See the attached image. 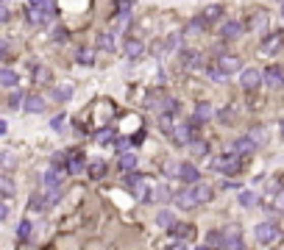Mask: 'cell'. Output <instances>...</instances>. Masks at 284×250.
I'll use <instances>...</instances> for the list:
<instances>
[{
  "label": "cell",
  "mask_w": 284,
  "mask_h": 250,
  "mask_svg": "<svg viewBox=\"0 0 284 250\" xmlns=\"http://www.w3.org/2000/svg\"><path fill=\"white\" fill-rule=\"evenodd\" d=\"M253 236H257L259 245H273V242L281 236V231H279L276 223H259L257 228H253Z\"/></svg>",
  "instance_id": "cell-1"
},
{
  "label": "cell",
  "mask_w": 284,
  "mask_h": 250,
  "mask_svg": "<svg viewBox=\"0 0 284 250\" xmlns=\"http://www.w3.org/2000/svg\"><path fill=\"white\" fill-rule=\"evenodd\" d=\"M217 172H223V175H237L240 172V156L237 153H229V156H217L215 162H212Z\"/></svg>",
  "instance_id": "cell-2"
},
{
  "label": "cell",
  "mask_w": 284,
  "mask_h": 250,
  "mask_svg": "<svg viewBox=\"0 0 284 250\" xmlns=\"http://www.w3.org/2000/svg\"><path fill=\"white\" fill-rule=\"evenodd\" d=\"M259 83H262V73H259L257 67L240 70V86L245 89V92H253V89H259Z\"/></svg>",
  "instance_id": "cell-3"
},
{
  "label": "cell",
  "mask_w": 284,
  "mask_h": 250,
  "mask_svg": "<svg viewBox=\"0 0 284 250\" xmlns=\"http://www.w3.org/2000/svg\"><path fill=\"white\" fill-rule=\"evenodd\" d=\"M262 83H268L270 89H281L284 86V67H279V64H270V67L262 73Z\"/></svg>",
  "instance_id": "cell-4"
},
{
  "label": "cell",
  "mask_w": 284,
  "mask_h": 250,
  "mask_svg": "<svg viewBox=\"0 0 284 250\" xmlns=\"http://www.w3.org/2000/svg\"><path fill=\"white\" fill-rule=\"evenodd\" d=\"M126 186L131 189V195L137 200H148V195H145V178L139 175V172H128V178H126Z\"/></svg>",
  "instance_id": "cell-5"
},
{
  "label": "cell",
  "mask_w": 284,
  "mask_h": 250,
  "mask_svg": "<svg viewBox=\"0 0 284 250\" xmlns=\"http://www.w3.org/2000/svg\"><path fill=\"white\" fill-rule=\"evenodd\" d=\"M195 128L198 125H192V122H179V125H173V139L179 142V145H189V142L195 139Z\"/></svg>",
  "instance_id": "cell-6"
},
{
  "label": "cell",
  "mask_w": 284,
  "mask_h": 250,
  "mask_svg": "<svg viewBox=\"0 0 284 250\" xmlns=\"http://www.w3.org/2000/svg\"><path fill=\"white\" fill-rule=\"evenodd\" d=\"M64 175H67V170H64V167H50V170H45L42 175H39V181H42L45 186H62Z\"/></svg>",
  "instance_id": "cell-7"
},
{
  "label": "cell",
  "mask_w": 284,
  "mask_h": 250,
  "mask_svg": "<svg viewBox=\"0 0 284 250\" xmlns=\"http://www.w3.org/2000/svg\"><path fill=\"white\" fill-rule=\"evenodd\" d=\"M257 142L251 139V136H240V139H234V145H232V153H237V156H251L253 150H257Z\"/></svg>",
  "instance_id": "cell-8"
},
{
  "label": "cell",
  "mask_w": 284,
  "mask_h": 250,
  "mask_svg": "<svg viewBox=\"0 0 284 250\" xmlns=\"http://www.w3.org/2000/svg\"><path fill=\"white\" fill-rule=\"evenodd\" d=\"M67 172H70V175L87 172V159H84V153H78V150L67 153Z\"/></svg>",
  "instance_id": "cell-9"
},
{
  "label": "cell",
  "mask_w": 284,
  "mask_h": 250,
  "mask_svg": "<svg viewBox=\"0 0 284 250\" xmlns=\"http://www.w3.org/2000/svg\"><path fill=\"white\" fill-rule=\"evenodd\" d=\"M212 114H215V109H212V103H198L195 106V111H192V125H204V122H209L212 120Z\"/></svg>",
  "instance_id": "cell-10"
},
{
  "label": "cell",
  "mask_w": 284,
  "mask_h": 250,
  "mask_svg": "<svg viewBox=\"0 0 284 250\" xmlns=\"http://www.w3.org/2000/svg\"><path fill=\"white\" fill-rule=\"evenodd\" d=\"M45 106V98H39V95H25V100H22V111H28V114H42Z\"/></svg>",
  "instance_id": "cell-11"
},
{
  "label": "cell",
  "mask_w": 284,
  "mask_h": 250,
  "mask_svg": "<svg viewBox=\"0 0 284 250\" xmlns=\"http://www.w3.org/2000/svg\"><path fill=\"white\" fill-rule=\"evenodd\" d=\"M217 67H220L226 75H234V73H240V70H242V64H240V58H237V56L226 53V56L217 58Z\"/></svg>",
  "instance_id": "cell-12"
},
{
  "label": "cell",
  "mask_w": 284,
  "mask_h": 250,
  "mask_svg": "<svg viewBox=\"0 0 284 250\" xmlns=\"http://www.w3.org/2000/svg\"><path fill=\"white\" fill-rule=\"evenodd\" d=\"M189 189H192V195H195V200H198V206L201 203H209L212 198H215V192H212V186L209 183H189Z\"/></svg>",
  "instance_id": "cell-13"
},
{
  "label": "cell",
  "mask_w": 284,
  "mask_h": 250,
  "mask_svg": "<svg viewBox=\"0 0 284 250\" xmlns=\"http://www.w3.org/2000/svg\"><path fill=\"white\" fill-rule=\"evenodd\" d=\"M176 175H179L184 183H195V181H198V178H201V172L195 170V164L184 162V164H179V172H176Z\"/></svg>",
  "instance_id": "cell-14"
},
{
  "label": "cell",
  "mask_w": 284,
  "mask_h": 250,
  "mask_svg": "<svg viewBox=\"0 0 284 250\" xmlns=\"http://www.w3.org/2000/svg\"><path fill=\"white\" fill-rule=\"evenodd\" d=\"M223 247H242L240 228H237V225H229V228L223 231Z\"/></svg>",
  "instance_id": "cell-15"
},
{
  "label": "cell",
  "mask_w": 284,
  "mask_h": 250,
  "mask_svg": "<svg viewBox=\"0 0 284 250\" xmlns=\"http://www.w3.org/2000/svg\"><path fill=\"white\" fill-rule=\"evenodd\" d=\"M242 34V25L237 20H226V22H220V37L223 39H237Z\"/></svg>",
  "instance_id": "cell-16"
},
{
  "label": "cell",
  "mask_w": 284,
  "mask_h": 250,
  "mask_svg": "<svg viewBox=\"0 0 284 250\" xmlns=\"http://www.w3.org/2000/svg\"><path fill=\"white\" fill-rule=\"evenodd\" d=\"M106 170H109V164H106L103 159H92V162H87V172H90V178H103Z\"/></svg>",
  "instance_id": "cell-17"
},
{
  "label": "cell",
  "mask_w": 284,
  "mask_h": 250,
  "mask_svg": "<svg viewBox=\"0 0 284 250\" xmlns=\"http://www.w3.org/2000/svg\"><path fill=\"white\" fill-rule=\"evenodd\" d=\"M137 153H131V150H126V153H120V162H117V167H120L123 172H131V170H137Z\"/></svg>",
  "instance_id": "cell-18"
},
{
  "label": "cell",
  "mask_w": 284,
  "mask_h": 250,
  "mask_svg": "<svg viewBox=\"0 0 284 250\" xmlns=\"http://www.w3.org/2000/svg\"><path fill=\"white\" fill-rule=\"evenodd\" d=\"M156 225H159V228H164V231H170L176 225V214L170 211V208H162V211L156 214Z\"/></svg>",
  "instance_id": "cell-19"
},
{
  "label": "cell",
  "mask_w": 284,
  "mask_h": 250,
  "mask_svg": "<svg viewBox=\"0 0 284 250\" xmlns=\"http://www.w3.org/2000/svg\"><path fill=\"white\" fill-rule=\"evenodd\" d=\"M176 203H179V208H195L198 206V200H195V195H192V189H184V192H179L176 195Z\"/></svg>",
  "instance_id": "cell-20"
},
{
  "label": "cell",
  "mask_w": 284,
  "mask_h": 250,
  "mask_svg": "<svg viewBox=\"0 0 284 250\" xmlns=\"http://www.w3.org/2000/svg\"><path fill=\"white\" fill-rule=\"evenodd\" d=\"M281 47V34H270L262 39V53H276Z\"/></svg>",
  "instance_id": "cell-21"
},
{
  "label": "cell",
  "mask_w": 284,
  "mask_h": 250,
  "mask_svg": "<svg viewBox=\"0 0 284 250\" xmlns=\"http://www.w3.org/2000/svg\"><path fill=\"white\" fill-rule=\"evenodd\" d=\"M17 83H20V75L14 73V70H0V86H9V89H14Z\"/></svg>",
  "instance_id": "cell-22"
},
{
  "label": "cell",
  "mask_w": 284,
  "mask_h": 250,
  "mask_svg": "<svg viewBox=\"0 0 284 250\" xmlns=\"http://www.w3.org/2000/svg\"><path fill=\"white\" fill-rule=\"evenodd\" d=\"M42 198H45V206H56L62 200V186H45Z\"/></svg>",
  "instance_id": "cell-23"
},
{
  "label": "cell",
  "mask_w": 284,
  "mask_h": 250,
  "mask_svg": "<svg viewBox=\"0 0 284 250\" xmlns=\"http://www.w3.org/2000/svg\"><path fill=\"white\" fill-rule=\"evenodd\" d=\"M0 195H3V198H14L17 195V183L11 181L9 175H0Z\"/></svg>",
  "instance_id": "cell-24"
},
{
  "label": "cell",
  "mask_w": 284,
  "mask_h": 250,
  "mask_svg": "<svg viewBox=\"0 0 284 250\" xmlns=\"http://www.w3.org/2000/svg\"><path fill=\"white\" fill-rule=\"evenodd\" d=\"M170 231H173V236H181V239H187V242L195 236V228H192V225H187V223H176Z\"/></svg>",
  "instance_id": "cell-25"
},
{
  "label": "cell",
  "mask_w": 284,
  "mask_h": 250,
  "mask_svg": "<svg viewBox=\"0 0 284 250\" xmlns=\"http://www.w3.org/2000/svg\"><path fill=\"white\" fill-rule=\"evenodd\" d=\"M220 17H223V6H206V9H204V17H201V20L209 25V22H217Z\"/></svg>",
  "instance_id": "cell-26"
},
{
  "label": "cell",
  "mask_w": 284,
  "mask_h": 250,
  "mask_svg": "<svg viewBox=\"0 0 284 250\" xmlns=\"http://www.w3.org/2000/svg\"><path fill=\"white\" fill-rule=\"evenodd\" d=\"M142 50H145V45H142L139 39H128V42H126V56H128V58H139Z\"/></svg>",
  "instance_id": "cell-27"
},
{
  "label": "cell",
  "mask_w": 284,
  "mask_h": 250,
  "mask_svg": "<svg viewBox=\"0 0 284 250\" xmlns=\"http://www.w3.org/2000/svg\"><path fill=\"white\" fill-rule=\"evenodd\" d=\"M237 200H240V206L251 208V206H257V192H251V189H240V192H237Z\"/></svg>",
  "instance_id": "cell-28"
},
{
  "label": "cell",
  "mask_w": 284,
  "mask_h": 250,
  "mask_svg": "<svg viewBox=\"0 0 284 250\" xmlns=\"http://www.w3.org/2000/svg\"><path fill=\"white\" fill-rule=\"evenodd\" d=\"M151 198L148 200H156V203H167V200H173V195H170V189L167 186H156V189H151Z\"/></svg>",
  "instance_id": "cell-29"
},
{
  "label": "cell",
  "mask_w": 284,
  "mask_h": 250,
  "mask_svg": "<svg viewBox=\"0 0 284 250\" xmlns=\"http://www.w3.org/2000/svg\"><path fill=\"white\" fill-rule=\"evenodd\" d=\"M159 131L173 134V114H170V111H159Z\"/></svg>",
  "instance_id": "cell-30"
},
{
  "label": "cell",
  "mask_w": 284,
  "mask_h": 250,
  "mask_svg": "<svg viewBox=\"0 0 284 250\" xmlns=\"http://www.w3.org/2000/svg\"><path fill=\"white\" fill-rule=\"evenodd\" d=\"M50 78H53L50 70L42 67V64H34V81L37 83H50Z\"/></svg>",
  "instance_id": "cell-31"
},
{
  "label": "cell",
  "mask_w": 284,
  "mask_h": 250,
  "mask_svg": "<svg viewBox=\"0 0 284 250\" xmlns=\"http://www.w3.org/2000/svg\"><path fill=\"white\" fill-rule=\"evenodd\" d=\"M31 231H34L31 220H22V223L17 225V236H20V242H28V239H31Z\"/></svg>",
  "instance_id": "cell-32"
},
{
  "label": "cell",
  "mask_w": 284,
  "mask_h": 250,
  "mask_svg": "<svg viewBox=\"0 0 284 250\" xmlns=\"http://www.w3.org/2000/svg\"><path fill=\"white\" fill-rule=\"evenodd\" d=\"M179 58H181L184 67H198V53H195V50H181Z\"/></svg>",
  "instance_id": "cell-33"
},
{
  "label": "cell",
  "mask_w": 284,
  "mask_h": 250,
  "mask_svg": "<svg viewBox=\"0 0 284 250\" xmlns=\"http://www.w3.org/2000/svg\"><path fill=\"white\" fill-rule=\"evenodd\" d=\"M204 25H206V22L201 20V17H198V20H189L187 28H184V37H195L198 31H204Z\"/></svg>",
  "instance_id": "cell-34"
},
{
  "label": "cell",
  "mask_w": 284,
  "mask_h": 250,
  "mask_svg": "<svg viewBox=\"0 0 284 250\" xmlns=\"http://www.w3.org/2000/svg\"><path fill=\"white\" fill-rule=\"evenodd\" d=\"M206 245L209 247H223V231H209V234H206Z\"/></svg>",
  "instance_id": "cell-35"
},
{
  "label": "cell",
  "mask_w": 284,
  "mask_h": 250,
  "mask_svg": "<svg viewBox=\"0 0 284 250\" xmlns=\"http://www.w3.org/2000/svg\"><path fill=\"white\" fill-rule=\"evenodd\" d=\"M134 9V0H117V14L120 17H128Z\"/></svg>",
  "instance_id": "cell-36"
},
{
  "label": "cell",
  "mask_w": 284,
  "mask_h": 250,
  "mask_svg": "<svg viewBox=\"0 0 284 250\" xmlns=\"http://www.w3.org/2000/svg\"><path fill=\"white\" fill-rule=\"evenodd\" d=\"M98 47L111 50V47H115V37H111V34H100V37H98Z\"/></svg>",
  "instance_id": "cell-37"
},
{
  "label": "cell",
  "mask_w": 284,
  "mask_h": 250,
  "mask_svg": "<svg viewBox=\"0 0 284 250\" xmlns=\"http://www.w3.org/2000/svg\"><path fill=\"white\" fill-rule=\"evenodd\" d=\"M78 61L81 64H92L95 61V50H90V47H81V50H78Z\"/></svg>",
  "instance_id": "cell-38"
},
{
  "label": "cell",
  "mask_w": 284,
  "mask_h": 250,
  "mask_svg": "<svg viewBox=\"0 0 284 250\" xmlns=\"http://www.w3.org/2000/svg\"><path fill=\"white\" fill-rule=\"evenodd\" d=\"M209 78L215 81V83H223V81L229 78V75H226V73H223V70H220V67H217V64H215V67H209Z\"/></svg>",
  "instance_id": "cell-39"
},
{
  "label": "cell",
  "mask_w": 284,
  "mask_h": 250,
  "mask_svg": "<svg viewBox=\"0 0 284 250\" xmlns=\"http://www.w3.org/2000/svg\"><path fill=\"white\" fill-rule=\"evenodd\" d=\"M192 145V156H206L209 153V147H206V142H198V139H192L189 142Z\"/></svg>",
  "instance_id": "cell-40"
},
{
  "label": "cell",
  "mask_w": 284,
  "mask_h": 250,
  "mask_svg": "<svg viewBox=\"0 0 284 250\" xmlns=\"http://www.w3.org/2000/svg\"><path fill=\"white\" fill-rule=\"evenodd\" d=\"M70 98H73V86H70V83L56 89V100H70Z\"/></svg>",
  "instance_id": "cell-41"
},
{
  "label": "cell",
  "mask_w": 284,
  "mask_h": 250,
  "mask_svg": "<svg viewBox=\"0 0 284 250\" xmlns=\"http://www.w3.org/2000/svg\"><path fill=\"white\" fill-rule=\"evenodd\" d=\"M248 136H251V139H253V142H257V145H262V142H265V139H268V134H265V131H262V128H253V131H251V134H248Z\"/></svg>",
  "instance_id": "cell-42"
},
{
  "label": "cell",
  "mask_w": 284,
  "mask_h": 250,
  "mask_svg": "<svg viewBox=\"0 0 284 250\" xmlns=\"http://www.w3.org/2000/svg\"><path fill=\"white\" fill-rule=\"evenodd\" d=\"M22 100H25V95H22V92H14V95L9 98V106H11V109H20Z\"/></svg>",
  "instance_id": "cell-43"
},
{
  "label": "cell",
  "mask_w": 284,
  "mask_h": 250,
  "mask_svg": "<svg viewBox=\"0 0 284 250\" xmlns=\"http://www.w3.org/2000/svg\"><path fill=\"white\" fill-rule=\"evenodd\" d=\"M128 147H131V139H126V136H120V139H117V153H126Z\"/></svg>",
  "instance_id": "cell-44"
},
{
  "label": "cell",
  "mask_w": 284,
  "mask_h": 250,
  "mask_svg": "<svg viewBox=\"0 0 284 250\" xmlns=\"http://www.w3.org/2000/svg\"><path fill=\"white\" fill-rule=\"evenodd\" d=\"M64 120H67V117H64V114H59V117H53V122H50V128H53V131H62V128H64Z\"/></svg>",
  "instance_id": "cell-45"
},
{
  "label": "cell",
  "mask_w": 284,
  "mask_h": 250,
  "mask_svg": "<svg viewBox=\"0 0 284 250\" xmlns=\"http://www.w3.org/2000/svg\"><path fill=\"white\" fill-rule=\"evenodd\" d=\"M109 139H111V128H106V131L98 134V142H109Z\"/></svg>",
  "instance_id": "cell-46"
},
{
  "label": "cell",
  "mask_w": 284,
  "mask_h": 250,
  "mask_svg": "<svg viewBox=\"0 0 284 250\" xmlns=\"http://www.w3.org/2000/svg\"><path fill=\"white\" fill-rule=\"evenodd\" d=\"M273 206H276V208H284V189H281V192H279V195H276Z\"/></svg>",
  "instance_id": "cell-47"
},
{
  "label": "cell",
  "mask_w": 284,
  "mask_h": 250,
  "mask_svg": "<svg viewBox=\"0 0 284 250\" xmlns=\"http://www.w3.org/2000/svg\"><path fill=\"white\" fill-rule=\"evenodd\" d=\"M9 217V203H3V200H0V220H6Z\"/></svg>",
  "instance_id": "cell-48"
},
{
  "label": "cell",
  "mask_w": 284,
  "mask_h": 250,
  "mask_svg": "<svg viewBox=\"0 0 284 250\" xmlns=\"http://www.w3.org/2000/svg\"><path fill=\"white\" fill-rule=\"evenodd\" d=\"M6 20H9V9H6L3 3H0V22H6Z\"/></svg>",
  "instance_id": "cell-49"
},
{
  "label": "cell",
  "mask_w": 284,
  "mask_h": 250,
  "mask_svg": "<svg viewBox=\"0 0 284 250\" xmlns=\"http://www.w3.org/2000/svg\"><path fill=\"white\" fill-rule=\"evenodd\" d=\"M9 56V45H6V42H0V58H6Z\"/></svg>",
  "instance_id": "cell-50"
},
{
  "label": "cell",
  "mask_w": 284,
  "mask_h": 250,
  "mask_svg": "<svg viewBox=\"0 0 284 250\" xmlns=\"http://www.w3.org/2000/svg\"><path fill=\"white\" fill-rule=\"evenodd\" d=\"M6 131H9V125H6V120H0V136H3Z\"/></svg>",
  "instance_id": "cell-51"
},
{
  "label": "cell",
  "mask_w": 284,
  "mask_h": 250,
  "mask_svg": "<svg viewBox=\"0 0 284 250\" xmlns=\"http://www.w3.org/2000/svg\"><path fill=\"white\" fill-rule=\"evenodd\" d=\"M28 3H31V6H42L45 0H28Z\"/></svg>",
  "instance_id": "cell-52"
},
{
  "label": "cell",
  "mask_w": 284,
  "mask_h": 250,
  "mask_svg": "<svg viewBox=\"0 0 284 250\" xmlns=\"http://www.w3.org/2000/svg\"><path fill=\"white\" fill-rule=\"evenodd\" d=\"M281 14H284V3H281Z\"/></svg>",
  "instance_id": "cell-53"
},
{
  "label": "cell",
  "mask_w": 284,
  "mask_h": 250,
  "mask_svg": "<svg viewBox=\"0 0 284 250\" xmlns=\"http://www.w3.org/2000/svg\"><path fill=\"white\" fill-rule=\"evenodd\" d=\"M276 3H284V0H276Z\"/></svg>",
  "instance_id": "cell-54"
},
{
  "label": "cell",
  "mask_w": 284,
  "mask_h": 250,
  "mask_svg": "<svg viewBox=\"0 0 284 250\" xmlns=\"http://www.w3.org/2000/svg\"><path fill=\"white\" fill-rule=\"evenodd\" d=\"M281 131H284V122H281Z\"/></svg>",
  "instance_id": "cell-55"
}]
</instances>
